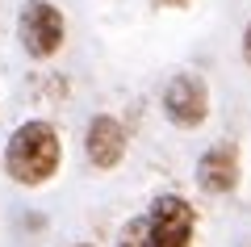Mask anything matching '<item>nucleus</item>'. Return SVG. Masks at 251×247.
Here are the masks:
<instances>
[{
    "label": "nucleus",
    "instance_id": "f257e3e1",
    "mask_svg": "<svg viewBox=\"0 0 251 247\" xmlns=\"http://www.w3.org/2000/svg\"><path fill=\"white\" fill-rule=\"evenodd\" d=\"M63 164V142L50 122H21L4 142V172L9 180L25 189H38L59 172Z\"/></svg>",
    "mask_w": 251,
    "mask_h": 247
},
{
    "label": "nucleus",
    "instance_id": "f03ea898",
    "mask_svg": "<svg viewBox=\"0 0 251 247\" xmlns=\"http://www.w3.org/2000/svg\"><path fill=\"white\" fill-rule=\"evenodd\" d=\"M138 226H143V247H188L197 230V214L180 193H163L138 218Z\"/></svg>",
    "mask_w": 251,
    "mask_h": 247
},
{
    "label": "nucleus",
    "instance_id": "7ed1b4c3",
    "mask_svg": "<svg viewBox=\"0 0 251 247\" xmlns=\"http://www.w3.org/2000/svg\"><path fill=\"white\" fill-rule=\"evenodd\" d=\"M63 34H67L63 13L54 9L50 0H25V4H21V13H17V38H21V46H25V55H34V59H50V55H59Z\"/></svg>",
    "mask_w": 251,
    "mask_h": 247
},
{
    "label": "nucleus",
    "instance_id": "20e7f679",
    "mask_svg": "<svg viewBox=\"0 0 251 247\" xmlns=\"http://www.w3.org/2000/svg\"><path fill=\"white\" fill-rule=\"evenodd\" d=\"M163 113H168V122L180 126V130H197V126L209 117V88H205V80L193 76V71L172 76L168 88H163Z\"/></svg>",
    "mask_w": 251,
    "mask_h": 247
},
{
    "label": "nucleus",
    "instance_id": "39448f33",
    "mask_svg": "<svg viewBox=\"0 0 251 247\" xmlns=\"http://www.w3.org/2000/svg\"><path fill=\"white\" fill-rule=\"evenodd\" d=\"M84 151H88L92 168L113 172L126 159V126L117 117H109V113H97L88 122V134H84Z\"/></svg>",
    "mask_w": 251,
    "mask_h": 247
},
{
    "label": "nucleus",
    "instance_id": "423d86ee",
    "mask_svg": "<svg viewBox=\"0 0 251 247\" xmlns=\"http://www.w3.org/2000/svg\"><path fill=\"white\" fill-rule=\"evenodd\" d=\"M197 185L209 197L234 193V185H239V147L234 142H218L197 159Z\"/></svg>",
    "mask_w": 251,
    "mask_h": 247
},
{
    "label": "nucleus",
    "instance_id": "0eeeda50",
    "mask_svg": "<svg viewBox=\"0 0 251 247\" xmlns=\"http://www.w3.org/2000/svg\"><path fill=\"white\" fill-rule=\"evenodd\" d=\"M155 9H188V4H193V0H151Z\"/></svg>",
    "mask_w": 251,
    "mask_h": 247
},
{
    "label": "nucleus",
    "instance_id": "6e6552de",
    "mask_svg": "<svg viewBox=\"0 0 251 247\" xmlns=\"http://www.w3.org/2000/svg\"><path fill=\"white\" fill-rule=\"evenodd\" d=\"M243 63H247V67H251V26L243 29Z\"/></svg>",
    "mask_w": 251,
    "mask_h": 247
},
{
    "label": "nucleus",
    "instance_id": "1a4fd4ad",
    "mask_svg": "<svg viewBox=\"0 0 251 247\" xmlns=\"http://www.w3.org/2000/svg\"><path fill=\"white\" fill-rule=\"evenodd\" d=\"M75 247H92V243H75Z\"/></svg>",
    "mask_w": 251,
    "mask_h": 247
}]
</instances>
